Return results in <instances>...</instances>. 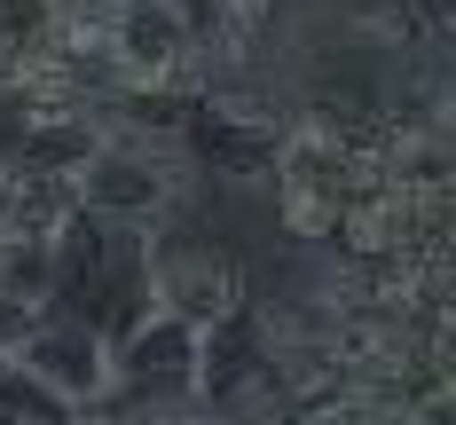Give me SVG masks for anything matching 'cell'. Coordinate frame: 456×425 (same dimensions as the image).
I'll use <instances>...</instances> for the list:
<instances>
[{
    "mask_svg": "<svg viewBox=\"0 0 456 425\" xmlns=\"http://www.w3.org/2000/svg\"><path fill=\"white\" fill-rule=\"evenodd\" d=\"M197 363H205V331L158 307L142 331H126V339L110 347V394L94 402V418L142 425V418L197 410Z\"/></svg>",
    "mask_w": 456,
    "mask_h": 425,
    "instance_id": "3",
    "label": "cell"
},
{
    "mask_svg": "<svg viewBox=\"0 0 456 425\" xmlns=\"http://www.w3.org/2000/svg\"><path fill=\"white\" fill-rule=\"evenodd\" d=\"M16 363L32 378H47L63 402H79V410H94L102 394H110V339L87 323V315H71V307H47L40 323H32V339L16 347Z\"/></svg>",
    "mask_w": 456,
    "mask_h": 425,
    "instance_id": "7",
    "label": "cell"
},
{
    "mask_svg": "<svg viewBox=\"0 0 456 425\" xmlns=\"http://www.w3.org/2000/svg\"><path fill=\"white\" fill-rule=\"evenodd\" d=\"M150 276H158V307L182 315V323H197V331H221L228 315L252 299L244 260L228 252L221 236H197V229H182V221L150 229Z\"/></svg>",
    "mask_w": 456,
    "mask_h": 425,
    "instance_id": "5",
    "label": "cell"
},
{
    "mask_svg": "<svg viewBox=\"0 0 456 425\" xmlns=\"http://www.w3.org/2000/svg\"><path fill=\"white\" fill-rule=\"evenodd\" d=\"M189 197H197L189 158L174 142L126 135V127H110L102 150L87 158V174H79V205L110 229H166V221L189 213Z\"/></svg>",
    "mask_w": 456,
    "mask_h": 425,
    "instance_id": "2",
    "label": "cell"
},
{
    "mask_svg": "<svg viewBox=\"0 0 456 425\" xmlns=\"http://www.w3.org/2000/svg\"><path fill=\"white\" fill-rule=\"evenodd\" d=\"M87 0H0V87H63Z\"/></svg>",
    "mask_w": 456,
    "mask_h": 425,
    "instance_id": "6",
    "label": "cell"
},
{
    "mask_svg": "<svg viewBox=\"0 0 456 425\" xmlns=\"http://www.w3.org/2000/svg\"><path fill=\"white\" fill-rule=\"evenodd\" d=\"M0 425H87V410L63 402L47 378H32L16 355H0Z\"/></svg>",
    "mask_w": 456,
    "mask_h": 425,
    "instance_id": "8",
    "label": "cell"
},
{
    "mask_svg": "<svg viewBox=\"0 0 456 425\" xmlns=\"http://www.w3.org/2000/svg\"><path fill=\"white\" fill-rule=\"evenodd\" d=\"M87 24L118 87H205V47L182 0H87Z\"/></svg>",
    "mask_w": 456,
    "mask_h": 425,
    "instance_id": "4",
    "label": "cell"
},
{
    "mask_svg": "<svg viewBox=\"0 0 456 425\" xmlns=\"http://www.w3.org/2000/svg\"><path fill=\"white\" fill-rule=\"evenodd\" d=\"M283 135H291V94H283V79L228 71V79H205V87H197L174 150L189 158L197 182L268 189L275 158H283Z\"/></svg>",
    "mask_w": 456,
    "mask_h": 425,
    "instance_id": "1",
    "label": "cell"
}]
</instances>
